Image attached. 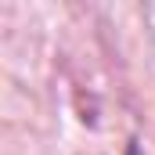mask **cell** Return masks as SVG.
I'll return each instance as SVG.
<instances>
[{
	"instance_id": "obj_1",
	"label": "cell",
	"mask_w": 155,
	"mask_h": 155,
	"mask_svg": "<svg viewBox=\"0 0 155 155\" xmlns=\"http://www.w3.org/2000/svg\"><path fill=\"white\" fill-rule=\"evenodd\" d=\"M126 155H141V144H137V141H130V148H126Z\"/></svg>"
}]
</instances>
